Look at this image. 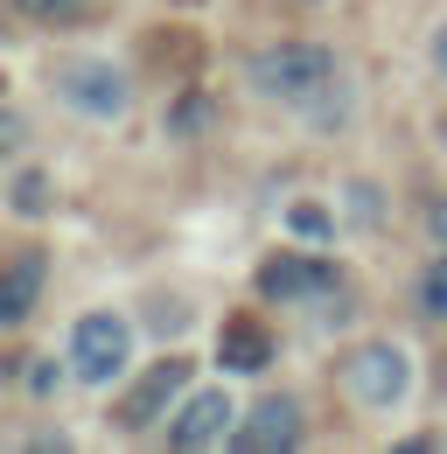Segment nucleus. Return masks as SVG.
Wrapping results in <instances>:
<instances>
[{
	"label": "nucleus",
	"instance_id": "nucleus-1",
	"mask_svg": "<svg viewBox=\"0 0 447 454\" xmlns=\"http://www.w3.org/2000/svg\"><path fill=\"white\" fill-rule=\"evenodd\" d=\"M252 84L266 98H315L335 84V57L322 43H279V50H259L252 57Z\"/></svg>",
	"mask_w": 447,
	"mask_h": 454
},
{
	"label": "nucleus",
	"instance_id": "nucleus-2",
	"mask_svg": "<svg viewBox=\"0 0 447 454\" xmlns=\"http://www.w3.org/2000/svg\"><path fill=\"white\" fill-rule=\"evenodd\" d=\"M126 356H133V329H126L119 315H84V322L70 329V371H77L84 385H112V378L126 371Z\"/></svg>",
	"mask_w": 447,
	"mask_h": 454
},
{
	"label": "nucleus",
	"instance_id": "nucleus-3",
	"mask_svg": "<svg viewBox=\"0 0 447 454\" xmlns=\"http://www.w3.org/2000/svg\"><path fill=\"white\" fill-rule=\"evenodd\" d=\"M342 385L364 398V405H398L405 385H412V364H405L398 342H364V349L342 364Z\"/></svg>",
	"mask_w": 447,
	"mask_h": 454
},
{
	"label": "nucleus",
	"instance_id": "nucleus-4",
	"mask_svg": "<svg viewBox=\"0 0 447 454\" xmlns=\"http://www.w3.org/2000/svg\"><path fill=\"white\" fill-rule=\"evenodd\" d=\"M56 98H63L70 113L119 119L133 91H126V70H112V63H63V70H56Z\"/></svg>",
	"mask_w": 447,
	"mask_h": 454
},
{
	"label": "nucleus",
	"instance_id": "nucleus-5",
	"mask_svg": "<svg viewBox=\"0 0 447 454\" xmlns=\"http://www.w3.org/2000/svg\"><path fill=\"white\" fill-rule=\"evenodd\" d=\"M182 385H189V364H182V356H161V364H154L133 392L119 398V427H126V434H147V427L168 412V398L182 392Z\"/></svg>",
	"mask_w": 447,
	"mask_h": 454
},
{
	"label": "nucleus",
	"instance_id": "nucleus-6",
	"mask_svg": "<svg viewBox=\"0 0 447 454\" xmlns=\"http://www.w3.org/2000/svg\"><path fill=\"white\" fill-rule=\"evenodd\" d=\"M329 286H335V266L301 259V252H279L273 266H259V294H266V301H279V308L315 301V294H329Z\"/></svg>",
	"mask_w": 447,
	"mask_h": 454
},
{
	"label": "nucleus",
	"instance_id": "nucleus-7",
	"mask_svg": "<svg viewBox=\"0 0 447 454\" xmlns=\"http://www.w3.org/2000/svg\"><path fill=\"white\" fill-rule=\"evenodd\" d=\"M231 419H238V412H231L224 385H217V392H189V398H182V412L168 419V448H217Z\"/></svg>",
	"mask_w": 447,
	"mask_h": 454
},
{
	"label": "nucleus",
	"instance_id": "nucleus-8",
	"mask_svg": "<svg viewBox=\"0 0 447 454\" xmlns=\"http://www.w3.org/2000/svg\"><path fill=\"white\" fill-rule=\"evenodd\" d=\"M231 441H238L245 454L294 448V441H301V405H294V398H259V405H252V419H245V427H231Z\"/></svg>",
	"mask_w": 447,
	"mask_h": 454
},
{
	"label": "nucleus",
	"instance_id": "nucleus-9",
	"mask_svg": "<svg viewBox=\"0 0 447 454\" xmlns=\"http://www.w3.org/2000/svg\"><path fill=\"white\" fill-rule=\"evenodd\" d=\"M217 364L224 371H266V364H273V336H266L259 322H224Z\"/></svg>",
	"mask_w": 447,
	"mask_h": 454
},
{
	"label": "nucleus",
	"instance_id": "nucleus-10",
	"mask_svg": "<svg viewBox=\"0 0 447 454\" xmlns=\"http://www.w3.org/2000/svg\"><path fill=\"white\" fill-rule=\"evenodd\" d=\"M35 286H43V252H14V266H7V280H0V322H7V329L28 322Z\"/></svg>",
	"mask_w": 447,
	"mask_h": 454
},
{
	"label": "nucleus",
	"instance_id": "nucleus-11",
	"mask_svg": "<svg viewBox=\"0 0 447 454\" xmlns=\"http://www.w3.org/2000/svg\"><path fill=\"white\" fill-rule=\"evenodd\" d=\"M7 196H14V217H50V175L43 168H21Z\"/></svg>",
	"mask_w": 447,
	"mask_h": 454
},
{
	"label": "nucleus",
	"instance_id": "nucleus-12",
	"mask_svg": "<svg viewBox=\"0 0 447 454\" xmlns=\"http://www.w3.org/2000/svg\"><path fill=\"white\" fill-rule=\"evenodd\" d=\"M420 315H434V322H447V252L420 273Z\"/></svg>",
	"mask_w": 447,
	"mask_h": 454
},
{
	"label": "nucleus",
	"instance_id": "nucleus-13",
	"mask_svg": "<svg viewBox=\"0 0 447 454\" xmlns=\"http://www.w3.org/2000/svg\"><path fill=\"white\" fill-rule=\"evenodd\" d=\"M28 21H43V28H56V21H77L84 14V0H14Z\"/></svg>",
	"mask_w": 447,
	"mask_h": 454
},
{
	"label": "nucleus",
	"instance_id": "nucleus-14",
	"mask_svg": "<svg viewBox=\"0 0 447 454\" xmlns=\"http://www.w3.org/2000/svg\"><path fill=\"white\" fill-rule=\"evenodd\" d=\"M203 119H210V106H203V98H182V106L168 113V133H196Z\"/></svg>",
	"mask_w": 447,
	"mask_h": 454
},
{
	"label": "nucleus",
	"instance_id": "nucleus-15",
	"mask_svg": "<svg viewBox=\"0 0 447 454\" xmlns=\"http://www.w3.org/2000/svg\"><path fill=\"white\" fill-rule=\"evenodd\" d=\"M294 231H301V238H322L329 217H322V210H294Z\"/></svg>",
	"mask_w": 447,
	"mask_h": 454
},
{
	"label": "nucleus",
	"instance_id": "nucleus-16",
	"mask_svg": "<svg viewBox=\"0 0 447 454\" xmlns=\"http://www.w3.org/2000/svg\"><path fill=\"white\" fill-rule=\"evenodd\" d=\"M427 224H434V238H447V196L434 203V210H427Z\"/></svg>",
	"mask_w": 447,
	"mask_h": 454
},
{
	"label": "nucleus",
	"instance_id": "nucleus-17",
	"mask_svg": "<svg viewBox=\"0 0 447 454\" xmlns=\"http://www.w3.org/2000/svg\"><path fill=\"white\" fill-rule=\"evenodd\" d=\"M434 63H441V70H447V28H441V35H434Z\"/></svg>",
	"mask_w": 447,
	"mask_h": 454
}]
</instances>
